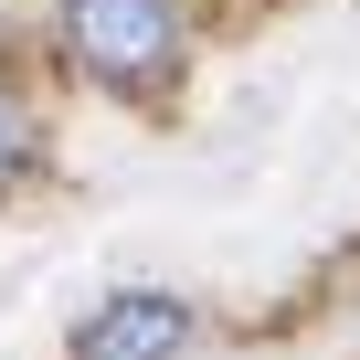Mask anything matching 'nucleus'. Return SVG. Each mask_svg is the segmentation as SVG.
<instances>
[{
	"label": "nucleus",
	"mask_w": 360,
	"mask_h": 360,
	"mask_svg": "<svg viewBox=\"0 0 360 360\" xmlns=\"http://www.w3.org/2000/svg\"><path fill=\"white\" fill-rule=\"evenodd\" d=\"M64 53L106 85H148L180 53V11L169 0H64Z\"/></svg>",
	"instance_id": "1"
},
{
	"label": "nucleus",
	"mask_w": 360,
	"mask_h": 360,
	"mask_svg": "<svg viewBox=\"0 0 360 360\" xmlns=\"http://www.w3.org/2000/svg\"><path fill=\"white\" fill-rule=\"evenodd\" d=\"M180 349H191V307H180V297H148V286L106 297L75 328V360H180Z\"/></svg>",
	"instance_id": "2"
},
{
	"label": "nucleus",
	"mask_w": 360,
	"mask_h": 360,
	"mask_svg": "<svg viewBox=\"0 0 360 360\" xmlns=\"http://www.w3.org/2000/svg\"><path fill=\"white\" fill-rule=\"evenodd\" d=\"M22 159H32V117L0 96V180H22Z\"/></svg>",
	"instance_id": "3"
}]
</instances>
